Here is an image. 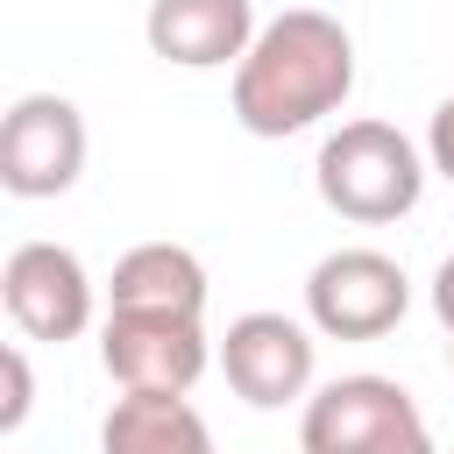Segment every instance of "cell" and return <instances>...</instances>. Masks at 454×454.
Segmentation results:
<instances>
[{
	"label": "cell",
	"mask_w": 454,
	"mask_h": 454,
	"mask_svg": "<svg viewBox=\"0 0 454 454\" xmlns=\"http://www.w3.org/2000/svg\"><path fill=\"white\" fill-rule=\"evenodd\" d=\"M348 92H355V35L319 7H284L234 64L227 106L255 142H284L340 114Z\"/></svg>",
	"instance_id": "obj_1"
},
{
	"label": "cell",
	"mask_w": 454,
	"mask_h": 454,
	"mask_svg": "<svg viewBox=\"0 0 454 454\" xmlns=\"http://www.w3.org/2000/svg\"><path fill=\"white\" fill-rule=\"evenodd\" d=\"M390 454H440V447H433V433H419V440H404V447H390Z\"/></svg>",
	"instance_id": "obj_15"
},
{
	"label": "cell",
	"mask_w": 454,
	"mask_h": 454,
	"mask_svg": "<svg viewBox=\"0 0 454 454\" xmlns=\"http://www.w3.org/2000/svg\"><path fill=\"white\" fill-rule=\"evenodd\" d=\"M206 362H213V340L199 319H170V312H106L99 319V369L135 397H192Z\"/></svg>",
	"instance_id": "obj_5"
},
{
	"label": "cell",
	"mask_w": 454,
	"mask_h": 454,
	"mask_svg": "<svg viewBox=\"0 0 454 454\" xmlns=\"http://www.w3.org/2000/svg\"><path fill=\"white\" fill-rule=\"evenodd\" d=\"M419 433L426 419L397 376H333L326 390L305 397V419H298L305 454H390Z\"/></svg>",
	"instance_id": "obj_4"
},
{
	"label": "cell",
	"mask_w": 454,
	"mask_h": 454,
	"mask_svg": "<svg viewBox=\"0 0 454 454\" xmlns=\"http://www.w3.org/2000/svg\"><path fill=\"white\" fill-rule=\"evenodd\" d=\"M99 454H213V426L192 397H135L121 390L99 419Z\"/></svg>",
	"instance_id": "obj_11"
},
{
	"label": "cell",
	"mask_w": 454,
	"mask_h": 454,
	"mask_svg": "<svg viewBox=\"0 0 454 454\" xmlns=\"http://www.w3.org/2000/svg\"><path fill=\"white\" fill-rule=\"evenodd\" d=\"M0 383H7V397H0V433H21V419H28V404H35V376H28L21 340L0 348Z\"/></svg>",
	"instance_id": "obj_12"
},
{
	"label": "cell",
	"mask_w": 454,
	"mask_h": 454,
	"mask_svg": "<svg viewBox=\"0 0 454 454\" xmlns=\"http://www.w3.org/2000/svg\"><path fill=\"white\" fill-rule=\"evenodd\" d=\"M411 312V277L383 248H333L305 277V319L326 340H383Z\"/></svg>",
	"instance_id": "obj_3"
},
{
	"label": "cell",
	"mask_w": 454,
	"mask_h": 454,
	"mask_svg": "<svg viewBox=\"0 0 454 454\" xmlns=\"http://www.w3.org/2000/svg\"><path fill=\"white\" fill-rule=\"evenodd\" d=\"M426 163H433V170L454 184V92L433 106V128H426Z\"/></svg>",
	"instance_id": "obj_13"
},
{
	"label": "cell",
	"mask_w": 454,
	"mask_h": 454,
	"mask_svg": "<svg viewBox=\"0 0 454 454\" xmlns=\"http://www.w3.org/2000/svg\"><path fill=\"white\" fill-rule=\"evenodd\" d=\"M85 170V114L64 92H21L0 121V192L64 199Z\"/></svg>",
	"instance_id": "obj_6"
},
{
	"label": "cell",
	"mask_w": 454,
	"mask_h": 454,
	"mask_svg": "<svg viewBox=\"0 0 454 454\" xmlns=\"http://www.w3.org/2000/svg\"><path fill=\"white\" fill-rule=\"evenodd\" d=\"M426 149L390 128V121H340L326 142H319V163H312V184L326 199V213L355 220V227H390L419 206L426 192Z\"/></svg>",
	"instance_id": "obj_2"
},
{
	"label": "cell",
	"mask_w": 454,
	"mask_h": 454,
	"mask_svg": "<svg viewBox=\"0 0 454 454\" xmlns=\"http://www.w3.org/2000/svg\"><path fill=\"white\" fill-rule=\"evenodd\" d=\"M0 305L21 326V340H78L92 326V277L78 248L64 241H21L0 262Z\"/></svg>",
	"instance_id": "obj_8"
},
{
	"label": "cell",
	"mask_w": 454,
	"mask_h": 454,
	"mask_svg": "<svg viewBox=\"0 0 454 454\" xmlns=\"http://www.w3.org/2000/svg\"><path fill=\"white\" fill-rule=\"evenodd\" d=\"M142 35L177 71H227L248 57L262 21H255V0H149Z\"/></svg>",
	"instance_id": "obj_9"
},
{
	"label": "cell",
	"mask_w": 454,
	"mask_h": 454,
	"mask_svg": "<svg viewBox=\"0 0 454 454\" xmlns=\"http://www.w3.org/2000/svg\"><path fill=\"white\" fill-rule=\"evenodd\" d=\"M312 369H319L312 319H291V312H241V319H227L220 376H227V390L241 404L284 411V404L312 397Z\"/></svg>",
	"instance_id": "obj_7"
},
{
	"label": "cell",
	"mask_w": 454,
	"mask_h": 454,
	"mask_svg": "<svg viewBox=\"0 0 454 454\" xmlns=\"http://www.w3.org/2000/svg\"><path fill=\"white\" fill-rule=\"evenodd\" d=\"M433 312H440V326H447V340H454V255L433 270Z\"/></svg>",
	"instance_id": "obj_14"
},
{
	"label": "cell",
	"mask_w": 454,
	"mask_h": 454,
	"mask_svg": "<svg viewBox=\"0 0 454 454\" xmlns=\"http://www.w3.org/2000/svg\"><path fill=\"white\" fill-rule=\"evenodd\" d=\"M106 312H170L199 319L206 312V262L184 241H135L114 277H106Z\"/></svg>",
	"instance_id": "obj_10"
},
{
	"label": "cell",
	"mask_w": 454,
	"mask_h": 454,
	"mask_svg": "<svg viewBox=\"0 0 454 454\" xmlns=\"http://www.w3.org/2000/svg\"><path fill=\"white\" fill-rule=\"evenodd\" d=\"M447 369H454V340H447Z\"/></svg>",
	"instance_id": "obj_16"
}]
</instances>
